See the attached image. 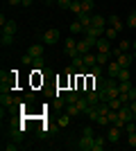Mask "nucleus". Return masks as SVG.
<instances>
[{"mask_svg": "<svg viewBox=\"0 0 136 151\" xmlns=\"http://www.w3.org/2000/svg\"><path fill=\"white\" fill-rule=\"evenodd\" d=\"M79 2H84V0H79Z\"/></svg>", "mask_w": 136, "mask_h": 151, "instance_id": "79ce46f5", "label": "nucleus"}, {"mask_svg": "<svg viewBox=\"0 0 136 151\" xmlns=\"http://www.w3.org/2000/svg\"><path fill=\"white\" fill-rule=\"evenodd\" d=\"M127 27H129V29H134V27H136V16H134V14H129V18H127Z\"/></svg>", "mask_w": 136, "mask_h": 151, "instance_id": "72a5a7b5", "label": "nucleus"}, {"mask_svg": "<svg viewBox=\"0 0 136 151\" xmlns=\"http://www.w3.org/2000/svg\"><path fill=\"white\" fill-rule=\"evenodd\" d=\"M132 14H134V16H136V9H134V12H132Z\"/></svg>", "mask_w": 136, "mask_h": 151, "instance_id": "a19ab883", "label": "nucleus"}, {"mask_svg": "<svg viewBox=\"0 0 136 151\" xmlns=\"http://www.w3.org/2000/svg\"><path fill=\"white\" fill-rule=\"evenodd\" d=\"M89 75H93V77H97V79H100V77H102V65H100V63H95V65L91 68Z\"/></svg>", "mask_w": 136, "mask_h": 151, "instance_id": "a878e982", "label": "nucleus"}, {"mask_svg": "<svg viewBox=\"0 0 136 151\" xmlns=\"http://www.w3.org/2000/svg\"><path fill=\"white\" fill-rule=\"evenodd\" d=\"M59 41V29H55V27H52V29H48L43 34V43L45 45H55Z\"/></svg>", "mask_w": 136, "mask_h": 151, "instance_id": "7ed1b4c3", "label": "nucleus"}, {"mask_svg": "<svg viewBox=\"0 0 136 151\" xmlns=\"http://www.w3.org/2000/svg\"><path fill=\"white\" fill-rule=\"evenodd\" d=\"M93 145H95V135H82L77 140V149L82 151H93Z\"/></svg>", "mask_w": 136, "mask_h": 151, "instance_id": "f257e3e1", "label": "nucleus"}, {"mask_svg": "<svg viewBox=\"0 0 136 151\" xmlns=\"http://www.w3.org/2000/svg\"><path fill=\"white\" fill-rule=\"evenodd\" d=\"M129 47H132L129 41H120V43H118V50L120 52H129Z\"/></svg>", "mask_w": 136, "mask_h": 151, "instance_id": "c756f323", "label": "nucleus"}, {"mask_svg": "<svg viewBox=\"0 0 136 151\" xmlns=\"http://www.w3.org/2000/svg\"><path fill=\"white\" fill-rule=\"evenodd\" d=\"M0 104H2V108H9L14 104L12 95H9V93H2V95H0Z\"/></svg>", "mask_w": 136, "mask_h": 151, "instance_id": "dca6fc26", "label": "nucleus"}, {"mask_svg": "<svg viewBox=\"0 0 136 151\" xmlns=\"http://www.w3.org/2000/svg\"><path fill=\"white\" fill-rule=\"evenodd\" d=\"M77 52H79V54H89V52H91V43L86 41V38L77 41Z\"/></svg>", "mask_w": 136, "mask_h": 151, "instance_id": "4468645a", "label": "nucleus"}, {"mask_svg": "<svg viewBox=\"0 0 136 151\" xmlns=\"http://www.w3.org/2000/svg\"><path fill=\"white\" fill-rule=\"evenodd\" d=\"M107 25H109V27H113L116 32H123L125 23H123L120 18H118V16H109V18H107Z\"/></svg>", "mask_w": 136, "mask_h": 151, "instance_id": "1a4fd4ad", "label": "nucleus"}, {"mask_svg": "<svg viewBox=\"0 0 136 151\" xmlns=\"http://www.w3.org/2000/svg\"><path fill=\"white\" fill-rule=\"evenodd\" d=\"M77 99H79V90H77V93H75V90L66 93V104H75Z\"/></svg>", "mask_w": 136, "mask_h": 151, "instance_id": "412c9836", "label": "nucleus"}, {"mask_svg": "<svg viewBox=\"0 0 136 151\" xmlns=\"http://www.w3.org/2000/svg\"><path fill=\"white\" fill-rule=\"evenodd\" d=\"M107 142H109L107 138H95V145H93V151H102L104 147H107Z\"/></svg>", "mask_w": 136, "mask_h": 151, "instance_id": "aec40b11", "label": "nucleus"}, {"mask_svg": "<svg viewBox=\"0 0 136 151\" xmlns=\"http://www.w3.org/2000/svg\"><path fill=\"white\" fill-rule=\"evenodd\" d=\"M12 43H14V36H12V34H5V32H2V36H0V45H2V47H9Z\"/></svg>", "mask_w": 136, "mask_h": 151, "instance_id": "a211bd4d", "label": "nucleus"}, {"mask_svg": "<svg viewBox=\"0 0 136 151\" xmlns=\"http://www.w3.org/2000/svg\"><path fill=\"white\" fill-rule=\"evenodd\" d=\"M5 149L7 151H16V149H18V145H5Z\"/></svg>", "mask_w": 136, "mask_h": 151, "instance_id": "e433bc0d", "label": "nucleus"}, {"mask_svg": "<svg viewBox=\"0 0 136 151\" xmlns=\"http://www.w3.org/2000/svg\"><path fill=\"white\" fill-rule=\"evenodd\" d=\"M64 50H66V54H68L71 59L77 57V54H79V52H77V41H75L73 36H68V38L64 41Z\"/></svg>", "mask_w": 136, "mask_h": 151, "instance_id": "f03ea898", "label": "nucleus"}, {"mask_svg": "<svg viewBox=\"0 0 136 151\" xmlns=\"http://www.w3.org/2000/svg\"><path fill=\"white\" fill-rule=\"evenodd\" d=\"M95 59H97V63H100V65H107V63H109L113 57H111V52H97Z\"/></svg>", "mask_w": 136, "mask_h": 151, "instance_id": "ddd939ff", "label": "nucleus"}, {"mask_svg": "<svg viewBox=\"0 0 136 151\" xmlns=\"http://www.w3.org/2000/svg\"><path fill=\"white\" fill-rule=\"evenodd\" d=\"M82 9H84V12H93V0H84V2H82Z\"/></svg>", "mask_w": 136, "mask_h": 151, "instance_id": "7c9ffc66", "label": "nucleus"}, {"mask_svg": "<svg viewBox=\"0 0 136 151\" xmlns=\"http://www.w3.org/2000/svg\"><path fill=\"white\" fill-rule=\"evenodd\" d=\"M95 50L97 52H111V41L107 36H100V38H97V43H95Z\"/></svg>", "mask_w": 136, "mask_h": 151, "instance_id": "39448f33", "label": "nucleus"}, {"mask_svg": "<svg viewBox=\"0 0 136 151\" xmlns=\"http://www.w3.org/2000/svg\"><path fill=\"white\" fill-rule=\"evenodd\" d=\"M20 61H23V65H30V63H34V57L30 54V52H25V54L20 57Z\"/></svg>", "mask_w": 136, "mask_h": 151, "instance_id": "c85d7f7f", "label": "nucleus"}, {"mask_svg": "<svg viewBox=\"0 0 136 151\" xmlns=\"http://www.w3.org/2000/svg\"><path fill=\"white\" fill-rule=\"evenodd\" d=\"M43 2H48V5H50V2H55V0H43Z\"/></svg>", "mask_w": 136, "mask_h": 151, "instance_id": "ea45409f", "label": "nucleus"}, {"mask_svg": "<svg viewBox=\"0 0 136 151\" xmlns=\"http://www.w3.org/2000/svg\"><path fill=\"white\" fill-rule=\"evenodd\" d=\"M66 113L71 115V117H75V115L82 113V111H79V106H77V101H75V104H66Z\"/></svg>", "mask_w": 136, "mask_h": 151, "instance_id": "f3484780", "label": "nucleus"}, {"mask_svg": "<svg viewBox=\"0 0 136 151\" xmlns=\"http://www.w3.org/2000/svg\"><path fill=\"white\" fill-rule=\"evenodd\" d=\"M82 135H93V126H84V129H82Z\"/></svg>", "mask_w": 136, "mask_h": 151, "instance_id": "c9c22d12", "label": "nucleus"}, {"mask_svg": "<svg viewBox=\"0 0 136 151\" xmlns=\"http://www.w3.org/2000/svg\"><path fill=\"white\" fill-rule=\"evenodd\" d=\"M27 52H30V54H32L34 59H41V57H43V45H41V43H34V45H32V47H30Z\"/></svg>", "mask_w": 136, "mask_h": 151, "instance_id": "f8f14e48", "label": "nucleus"}, {"mask_svg": "<svg viewBox=\"0 0 136 151\" xmlns=\"http://www.w3.org/2000/svg\"><path fill=\"white\" fill-rule=\"evenodd\" d=\"M132 59H134L132 54H127V52H120V54L116 57V61L120 63V68H129V65H132Z\"/></svg>", "mask_w": 136, "mask_h": 151, "instance_id": "0eeeda50", "label": "nucleus"}, {"mask_svg": "<svg viewBox=\"0 0 136 151\" xmlns=\"http://www.w3.org/2000/svg\"><path fill=\"white\" fill-rule=\"evenodd\" d=\"M120 70H123V68H120V63H118L116 59H111V61L107 63V75H109V77H113V79L118 77V72H120Z\"/></svg>", "mask_w": 136, "mask_h": 151, "instance_id": "20e7f679", "label": "nucleus"}, {"mask_svg": "<svg viewBox=\"0 0 136 151\" xmlns=\"http://www.w3.org/2000/svg\"><path fill=\"white\" fill-rule=\"evenodd\" d=\"M116 79H118V81H132V72H129V68H123L120 72H118Z\"/></svg>", "mask_w": 136, "mask_h": 151, "instance_id": "2eb2a0df", "label": "nucleus"}, {"mask_svg": "<svg viewBox=\"0 0 136 151\" xmlns=\"http://www.w3.org/2000/svg\"><path fill=\"white\" fill-rule=\"evenodd\" d=\"M77 20L84 25V29L86 27H91L93 25V14H89V12H82V14H77Z\"/></svg>", "mask_w": 136, "mask_h": 151, "instance_id": "6e6552de", "label": "nucleus"}, {"mask_svg": "<svg viewBox=\"0 0 136 151\" xmlns=\"http://www.w3.org/2000/svg\"><path fill=\"white\" fill-rule=\"evenodd\" d=\"M127 142H129L132 147H136V131H132V133H129V138H127Z\"/></svg>", "mask_w": 136, "mask_h": 151, "instance_id": "f704fd0d", "label": "nucleus"}, {"mask_svg": "<svg viewBox=\"0 0 136 151\" xmlns=\"http://www.w3.org/2000/svg\"><path fill=\"white\" fill-rule=\"evenodd\" d=\"M93 27H107V18H104V16L93 14Z\"/></svg>", "mask_w": 136, "mask_h": 151, "instance_id": "6ab92c4d", "label": "nucleus"}, {"mask_svg": "<svg viewBox=\"0 0 136 151\" xmlns=\"http://www.w3.org/2000/svg\"><path fill=\"white\" fill-rule=\"evenodd\" d=\"M132 88H134L132 81H118V90H120V93H129Z\"/></svg>", "mask_w": 136, "mask_h": 151, "instance_id": "5701e85b", "label": "nucleus"}, {"mask_svg": "<svg viewBox=\"0 0 136 151\" xmlns=\"http://www.w3.org/2000/svg\"><path fill=\"white\" fill-rule=\"evenodd\" d=\"M86 99H89V104L91 106H97V104H100V90H89V93H86Z\"/></svg>", "mask_w": 136, "mask_h": 151, "instance_id": "9d476101", "label": "nucleus"}, {"mask_svg": "<svg viewBox=\"0 0 136 151\" xmlns=\"http://www.w3.org/2000/svg\"><path fill=\"white\" fill-rule=\"evenodd\" d=\"M7 2H9V5H20L23 0H7Z\"/></svg>", "mask_w": 136, "mask_h": 151, "instance_id": "58836bf2", "label": "nucleus"}, {"mask_svg": "<svg viewBox=\"0 0 136 151\" xmlns=\"http://www.w3.org/2000/svg\"><path fill=\"white\" fill-rule=\"evenodd\" d=\"M95 124H97V126H109L111 122H109V117H107V115H97V120H95Z\"/></svg>", "mask_w": 136, "mask_h": 151, "instance_id": "cd10ccee", "label": "nucleus"}, {"mask_svg": "<svg viewBox=\"0 0 136 151\" xmlns=\"http://www.w3.org/2000/svg\"><path fill=\"white\" fill-rule=\"evenodd\" d=\"M57 2H59V9H71L73 0H57Z\"/></svg>", "mask_w": 136, "mask_h": 151, "instance_id": "473e14b6", "label": "nucleus"}, {"mask_svg": "<svg viewBox=\"0 0 136 151\" xmlns=\"http://www.w3.org/2000/svg\"><path fill=\"white\" fill-rule=\"evenodd\" d=\"M120 131H123V129H118V126H113V124H111V129L107 131V140H109L111 145H116L118 140H120Z\"/></svg>", "mask_w": 136, "mask_h": 151, "instance_id": "423d86ee", "label": "nucleus"}, {"mask_svg": "<svg viewBox=\"0 0 136 151\" xmlns=\"http://www.w3.org/2000/svg\"><path fill=\"white\" fill-rule=\"evenodd\" d=\"M118 34H120V32H116V29H113V27H107V29H104V36L109 38V41H113V38H116Z\"/></svg>", "mask_w": 136, "mask_h": 151, "instance_id": "bb28decb", "label": "nucleus"}, {"mask_svg": "<svg viewBox=\"0 0 136 151\" xmlns=\"http://www.w3.org/2000/svg\"><path fill=\"white\" fill-rule=\"evenodd\" d=\"M32 2H34V0H23L20 5H23V7H30V5H32Z\"/></svg>", "mask_w": 136, "mask_h": 151, "instance_id": "4c0bfd02", "label": "nucleus"}, {"mask_svg": "<svg viewBox=\"0 0 136 151\" xmlns=\"http://www.w3.org/2000/svg\"><path fill=\"white\" fill-rule=\"evenodd\" d=\"M68 122H71V115H68V113L59 117V126H68Z\"/></svg>", "mask_w": 136, "mask_h": 151, "instance_id": "2f4dec72", "label": "nucleus"}, {"mask_svg": "<svg viewBox=\"0 0 136 151\" xmlns=\"http://www.w3.org/2000/svg\"><path fill=\"white\" fill-rule=\"evenodd\" d=\"M82 57H84V63H86V65H89V68H93V65H95V63H97L95 54H82Z\"/></svg>", "mask_w": 136, "mask_h": 151, "instance_id": "b1692460", "label": "nucleus"}, {"mask_svg": "<svg viewBox=\"0 0 136 151\" xmlns=\"http://www.w3.org/2000/svg\"><path fill=\"white\" fill-rule=\"evenodd\" d=\"M71 34H84V25H82L79 20H75L71 25Z\"/></svg>", "mask_w": 136, "mask_h": 151, "instance_id": "4be33fe9", "label": "nucleus"}, {"mask_svg": "<svg viewBox=\"0 0 136 151\" xmlns=\"http://www.w3.org/2000/svg\"><path fill=\"white\" fill-rule=\"evenodd\" d=\"M71 12H73V14H82V12H84L79 0H73V2H71Z\"/></svg>", "mask_w": 136, "mask_h": 151, "instance_id": "393cba45", "label": "nucleus"}, {"mask_svg": "<svg viewBox=\"0 0 136 151\" xmlns=\"http://www.w3.org/2000/svg\"><path fill=\"white\" fill-rule=\"evenodd\" d=\"M2 32H5V34H16V32H18V25H16V20H7L5 25H2Z\"/></svg>", "mask_w": 136, "mask_h": 151, "instance_id": "9b49d317", "label": "nucleus"}]
</instances>
